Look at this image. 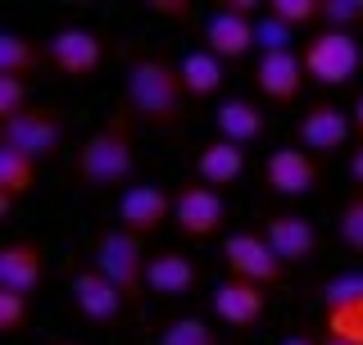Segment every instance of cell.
<instances>
[{"label":"cell","mask_w":363,"mask_h":345,"mask_svg":"<svg viewBox=\"0 0 363 345\" xmlns=\"http://www.w3.org/2000/svg\"><path fill=\"white\" fill-rule=\"evenodd\" d=\"M45 50H50V68L68 82H86L105 64V37L96 28H60Z\"/></svg>","instance_id":"30bf717a"},{"label":"cell","mask_w":363,"mask_h":345,"mask_svg":"<svg viewBox=\"0 0 363 345\" xmlns=\"http://www.w3.org/2000/svg\"><path fill=\"white\" fill-rule=\"evenodd\" d=\"M295 136H300V146L309 155L327 159V155H336V150L350 146V136H354V114L340 109L336 100H313V105H304Z\"/></svg>","instance_id":"8fae6325"},{"label":"cell","mask_w":363,"mask_h":345,"mask_svg":"<svg viewBox=\"0 0 363 345\" xmlns=\"http://www.w3.org/2000/svg\"><path fill=\"white\" fill-rule=\"evenodd\" d=\"M277 345H323V336H313L309 327H300V332H291L286 341H277Z\"/></svg>","instance_id":"836d02e7"},{"label":"cell","mask_w":363,"mask_h":345,"mask_svg":"<svg viewBox=\"0 0 363 345\" xmlns=\"http://www.w3.org/2000/svg\"><path fill=\"white\" fill-rule=\"evenodd\" d=\"M295 28H286V23H277V18H259V50L264 55H281V50H295Z\"/></svg>","instance_id":"4dcf8cb0"},{"label":"cell","mask_w":363,"mask_h":345,"mask_svg":"<svg viewBox=\"0 0 363 345\" xmlns=\"http://www.w3.org/2000/svg\"><path fill=\"white\" fill-rule=\"evenodd\" d=\"M350 114H354V136H359V146H363V91H359V100H354V109H350Z\"/></svg>","instance_id":"d590c367"},{"label":"cell","mask_w":363,"mask_h":345,"mask_svg":"<svg viewBox=\"0 0 363 345\" xmlns=\"http://www.w3.org/2000/svg\"><path fill=\"white\" fill-rule=\"evenodd\" d=\"M37 187V164L18 150H0V218H9Z\"/></svg>","instance_id":"7402d4cb"},{"label":"cell","mask_w":363,"mask_h":345,"mask_svg":"<svg viewBox=\"0 0 363 345\" xmlns=\"http://www.w3.org/2000/svg\"><path fill=\"white\" fill-rule=\"evenodd\" d=\"M173 227L186 241H213L227 227V195L213 191V187H204V182H186V187H177Z\"/></svg>","instance_id":"ba28073f"},{"label":"cell","mask_w":363,"mask_h":345,"mask_svg":"<svg viewBox=\"0 0 363 345\" xmlns=\"http://www.w3.org/2000/svg\"><path fill=\"white\" fill-rule=\"evenodd\" d=\"M264 123H268V114L259 100H250V96H227L218 109H213V128H218L223 141H232V146H255L259 136H264Z\"/></svg>","instance_id":"d6986e66"},{"label":"cell","mask_w":363,"mask_h":345,"mask_svg":"<svg viewBox=\"0 0 363 345\" xmlns=\"http://www.w3.org/2000/svg\"><path fill=\"white\" fill-rule=\"evenodd\" d=\"M123 109L136 119V128H150V132L182 128L191 114L182 64L159 50L128 55V64H123Z\"/></svg>","instance_id":"6da1fadb"},{"label":"cell","mask_w":363,"mask_h":345,"mask_svg":"<svg viewBox=\"0 0 363 345\" xmlns=\"http://www.w3.org/2000/svg\"><path fill=\"white\" fill-rule=\"evenodd\" d=\"M350 177H354V187L363 191V146H359L354 155H350Z\"/></svg>","instance_id":"e575fe53"},{"label":"cell","mask_w":363,"mask_h":345,"mask_svg":"<svg viewBox=\"0 0 363 345\" xmlns=\"http://www.w3.org/2000/svg\"><path fill=\"white\" fill-rule=\"evenodd\" d=\"M264 14L300 32V28L323 23V0H264Z\"/></svg>","instance_id":"d4e9b609"},{"label":"cell","mask_w":363,"mask_h":345,"mask_svg":"<svg viewBox=\"0 0 363 345\" xmlns=\"http://www.w3.org/2000/svg\"><path fill=\"white\" fill-rule=\"evenodd\" d=\"M50 345H86V341H73V336H64V341H50Z\"/></svg>","instance_id":"8d00e7d4"},{"label":"cell","mask_w":363,"mask_h":345,"mask_svg":"<svg viewBox=\"0 0 363 345\" xmlns=\"http://www.w3.org/2000/svg\"><path fill=\"white\" fill-rule=\"evenodd\" d=\"M159 345H223V341L204 318L186 314V318H173V323L159 332Z\"/></svg>","instance_id":"484cf974"},{"label":"cell","mask_w":363,"mask_h":345,"mask_svg":"<svg viewBox=\"0 0 363 345\" xmlns=\"http://www.w3.org/2000/svg\"><path fill=\"white\" fill-rule=\"evenodd\" d=\"M91 268L118 286V295L132 309L150 295V291H145V268H150L145 241L132 236V232H123V227H105V232H96V241H91Z\"/></svg>","instance_id":"3957f363"},{"label":"cell","mask_w":363,"mask_h":345,"mask_svg":"<svg viewBox=\"0 0 363 345\" xmlns=\"http://www.w3.org/2000/svg\"><path fill=\"white\" fill-rule=\"evenodd\" d=\"M136 172V119L128 109H113L100 128L86 132L82 150L73 159V177L86 191H118Z\"/></svg>","instance_id":"7a4b0ae2"},{"label":"cell","mask_w":363,"mask_h":345,"mask_svg":"<svg viewBox=\"0 0 363 345\" xmlns=\"http://www.w3.org/2000/svg\"><path fill=\"white\" fill-rule=\"evenodd\" d=\"M182 82H186V96L191 100H209V96H218L223 82H227V64L218 60V55H209L200 45V50H191V55H182Z\"/></svg>","instance_id":"603a6c76"},{"label":"cell","mask_w":363,"mask_h":345,"mask_svg":"<svg viewBox=\"0 0 363 345\" xmlns=\"http://www.w3.org/2000/svg\"><path fill=\"white\" fill-rule=\"evenodd\" d=\"M68 300H73L77 318H86V323H96V327L118 323V318L132 309V305L118 295V286H113L109 278H100L91 263H86V268H77L73 278H68Z\"/></svg>","instance_id":"7c38bea8"},{"label":"cell","mask_w":363,"mask_h":345,"mask_svg":"<svg viewBox=\"0 0 363 345\" xmlns=\"http://www.w3.org/2000/svg\"><path fill=\"white\" fill-rule=\"evenodd\" d=\"M304 82H309V73H304V60L295 50L259 55V64H255V91L268 100V105H291V100L300 96Z\"/></svg>","instance_id":"e0dca14e"},{"label":"cell","mask_w":363,"mask_h":345,"mask_svg":"<svg viewBox=\"0 0 363 345\" xmlns=\"http://www.w3.org/2000/svg\"><path fill=\"white\" fill-rule=\"evenodd\" d=\"M50 64V50H41L28 32H0V77H37L41 68Z\"/></svg>","instance_id":"44dd1931"},{"label":"cell","mask_w":363,"mask_h":345,"mask_svg":"<svg viewBox=\"0 0 363 345\" xmlns=\"http://www.w3.org/2000/svg\"><path fill=\"white\" fill-rule=\"evenodd\" d=\"M323 332L336 336V341H345V345H363V300L323 309Z\"/></svg>","instance_id":"cb8c5ba5"},{"label":"cell","mask_w":363,"mask_h":345,"mask_svg":"<svg viewBox=\"0 0 363 345\" xmlns=\"http://www.w3.org/2000/svg\"><path fill=\"white\" fill-rule=\"evenodd\" d=\"M264 241L272 246V255H277L286 268H295V263L313 259L318 255V227L313 218L295 214V209H277L264 218Z\"/></svg>","instance_id":"5bb4252c"},{"label":"cell","mask_w":363,"mask_h":345,"mask_svg":"<svg viewBox=\"0 0 363 345\" xmlns=\"http://www.w3.org/2000/svg\"><path fill=\"white\" fill-rule=\"evenodd\" d=\"M173 204H177V191L159 187V182H136L118 195V214H113V227L123 232L150 241L155 232H164L173 223Z\"/></svg>","instance_id":"52a82bcc"},{"label":"cell","mask_w":363,"mask_h":345,"mask_svg":"<svg viewBox=\"0 0 363 345\" xmlns=\"http://www.w3.org/2000/svg\"><path fill=\"white\" fill-rule=\"evenodd\" d=\"M241 172H245V150L241 146L223 141V136H213V141L200 146L196 182H204V187H213V191H227L232 182H241Z\"/></svg>","instance_id":"ffe728a7"},{"label":"cell","mask_w":363,"mask_h":345,"mask_svg":"<svg viewBox=\"0 0 363 345\" xmlns=\"http://www.w3.org/2000/svg\"><path fill=\"white\" fill-rule=\"evenodd\" d=\"M45 282V255L32 236H18V241H5L0 246V291L9 295H37Z\"/></svg>","instance_id":"9a60e30c"},{"label":"cell","mask_w":363,"mask_h":345,"mask_svg":"<svg viewBox=\"0 0 363 345\" xmlns=\"http://www.w3.org/2000/svg\"><path fill=\"white\" fill-rule=\"evenodd\" d=\"M23 109H32V100H28V82H18V77H0V123L18 119Z\"/></svg>","instance_id":"1f68e13d"},{"label":"cell","mask_w":363,"mask_h":345,"mask_svg":"<svg viewBox=\"0 0 363 345\" xmlns=\"http://www.w3.org/2000/svg\"><path fill=\"white\" fill-rule=\"evenodd\" d=\"M200 286V268L191 263L182 250H159L145 268V291L159 295V300H182Z\"/></svg>","instance_id":"ac0fdd59"},{"label":"cell","mask_w":363,"mask_h":345,"mask_svg":"<svg viewBox=\"0 0 363 345\" xmlns=\"http://www.w3.org/2000/svg\"><path fill=\"white\" fill-rule=\"evenodd\" d=\"M223 263H227V278H241L272 291V286L286 282V263L272 255V246L264 241V232H227L223 236Z\"/></svg>","instance_id":"8992f818"},{"label":"cell","mask_w":363,"mask_h":345,"mask_svg":"<svg viewBox=\"0 0 363 345\" xmlns=\"http://www.w3.org/2000/svg\"><path fill=\"white\" fill-rule=\"evenodd\" d=\"M336 232H340V246L350 250V255L363 259V191H354L345 204H340L336 214Z\"/></svg>","instance_id":"4316f807"},{"label":"cell","mask_w":363,"mask_h":345,"mask_svg":"<svg viewBox=\"0 0 363 345\" xmlns=\"http://www.w3.org/2000/svg\"><path fill=\"white\" fill-rule=\"evenodd\" d=\"M209 309H213V318L227 323L232 332H250V327L264 323V314H268V291H264V286H255V282L227 278V282L213 286Z\"/></svg>","instance_id":"4fadbf2b"},{"label":"cell","mask_w":363,"mask_h":345,"mask_svg":"<svg viewBox=\"0 0 363 345\" xmlns=\"http://www.w3.org/2000/svg\"><path fill=\"white\" fill-rule=\"evenodd\" d=\"M363 28V0H323L318 32H359Z\"/></svg>","instance_id":"83f0119b"},{"label":"cell","mask_w":363,"mask_h":345,"mask_svg":"<svg viewBox=\"0 0 363 345\" xmlns=\"http://www.w3.org/2000/svg\"><path fill=\"white\" fill-rule=\"evenodd\" d=\"M318 182H323V159L309 155L304 146H277L264 159V187L272 195H286V200H300V195H313Z\"/></svg>","instance_id":"9c48e42d"},{"label":"cell","mask_w":363,"mask_h":345,"mask_svg":"<svg viewBox=\"0 0 363 345\" xmlns=\"http://www.w3.org/2000/svg\"><path fill=\"white\" fill-rule=\"evenodd\" d=\"M323 309L332 305H350V300H363V273H336V278L323 282Z\"/></svg>","instance_id":"f546056e"},{"label":"cell","mask_w":363,"mask_h":345,"mask_svg":"<svg viewBox=\"0 0 363 345\" xmlns=\"http://www.w3.org/2000/svg\"><path fill=\"white\" fill-rule=\"evenodd\" d=\"M60 146H64V119H60V109H50V105H32V109H23L18 119L0 123V150H18V155H28L32 164L55 159Z\"/></svg>","instance_id":"5b68a950"},{"label":"cell","mask_w":363,"mask_h":345,"mask_svg":"<svg viewBox=\"0 0 363 345\" xmlns=\"http://www.w3.org/2000/svg\"><path fill=\"white\" fill-rule=\"evenodd\" d=\"M323 345H345V341H336V336H327V332H323Z\"/></svg>","instance_id":"74e56055"},{"label":"cell","mask_w":363,"mask_h":345,"mask_svg":"<svg viewBox=\"0 0 363 345\" xmlns=\"http://www.w3.org/2000/svg\"><path fill=\"white\" fill-rule=\"evenodd\" d=\"M32 318V300L28 295H9L0 291V336H23Z\"/></svg>","instance_id":"f1b7e54d"},{"label":"cell","mask_w":363,"mask_h":345,"mask_svg":"<svg viewBox=\"0 0 363 345\" xmlns=\"http://www.w3.org/2000/svg\"><path fill=\"white\" fill-rule=\"evenodd\" d=\"M145 5H150V14L164 18V23H191V14H196L191 0H145Z\"/></svg>","instance_id":"d6a6232c"},{"label":"cell","mask_w":363,"mask_h":345,"mask_svg":"<svg viewBox=\"0 0 363 345\" xmlns=\"http://www.w3.org/2000/svg\"><path fill=\"white\" fill-rule=\"evenodd\" d=\"M200 37H204V50H209V55H218L223 64H232V60H245V55L259 45V18L213 9Z\"/></svg>","instance_id":"2e32d148"},{"label":"cell","mask_w":363,"mask_h":345,"mask_svg":"<svg viewBox=\"0 0 363 345\" xmlns=\"http://www.w3.org/2000/svg\"><path fill=\"white\" fill-rule=\"evenodd\" d=\"M300 60H304L309 82H318V87H345V82H354V73L363 64V45H359L354 32H313V37L304 41Z\"/></svg>","instance_id":"277c9868"}]
</instances>
